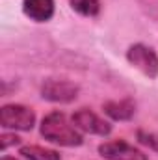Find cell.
I'll list each match as a JSON object with an SVG mask.
<instances>
[{
  "mask_svg": "<svg viewBox=\"0 0 158 160\" xmlns=\"http://www.w3.org/2000/svg\"><path fill=\"white\" fill-rule=\"evenodd\" d=\"M41 136L52 143L63 147H78L84 142V136L75 127V123L67 119L63 112H50L41 121Z\"/></svg>",
  "mask_w": 158,
  "mask_h": 160,
  "instance_id": "1",
  "label": "cell"
},
{
  "mask_svg": "<svg viewBox=\"0 0 158 160\" xmlns=\"http://www.w3.org/2000/svg\"><path fill=\"white\" fill-rule=\"evenodd\" d=\"M0 125L13 130H32L36 125V114L22 104H4L0 108Z\"/></svg>",
  "mask_w": 158,
  "mask_h": 160,
  "instance_id": "2",
  "label": "cell"
},
{
  "mask_svg": "<svg viewBox=\"0 0 158 160\" xmlns=\"http://www.w3.org/2000/svg\"><path fill=\"white\" fill-rule=\"evenodd\" d=\"M126 60L136 69H140L145 77H149V78H156L158 77V56L151 47H147L143 43L132 45L126 50Z\"/></svg>",
  "mask_w": 158,
  "mask_h": 160,
  "instance_id": "3",
  "label": "cell"
},
{
  "mask_svg": "<svg viewBox=\"0 0 158 160\" xmlns=\"http://www.w3.org/2000/svg\"><path fill=\"white\" fill-rule=\"evenodd\" d=\"M41 97L52 102H73L78 97V86L69 80L48 78L41 86Z\"/></svg>",
  "mask_w": 158,
  "mask_h": 160,
  "instance_id": "4",
  "label": "cell"
},
{
  "mask_svg": "<svg viewBox=\"0 0 158 160\" xmlns=\"http://www.w3.org/2000/svg\"><path fill=\"white\" fill-rule=\"evenodd\" d=\"M99 153L106 160H147V155L143 151H140L138 147H134V145H130L123 140L101 143Z\"/></svg>",
  "mask_w": 158,
  "mask_h": 160,
  "instance_id": "5",
  "label": "cell"
},
{
  "mask_svg": "<svg viewBox=\"0 0 158 160\" xmlns=\"http://www.w3.org/2000/svg\"><path fill=\"white\" fill-rule=\"evenodd\" d=\"M73 123L75 127L82 130V132H87V134H97V136H108L112 132V125L108 121L101 119L95 112L87 110V108H80L73 114Z\"/></svg>",
  "mask_w": 158,
  "mask_h": 160,
  "instance_id": "6",
  "label": "cell"
},
{
  "mask_svg": "<svg viewBox=\"0 0 158 160\" xmlns=\"http://www.w3.org/2000/svg\"><path fill=\"white\" fill-rule=\"evenodd\" d=\"M22 11L36 22H45L54 15V0H24Z\"/></svg>",
  "mask_w": 158,
  "mask_h": 160,
  "instance_id": "7",
  "label": "cell"
},
{
  "mask_svg": "<svg viewBox=\"0 0 158 160\" xmlns=\"http://www.w3.org/2000/svg\"><path fill=\"white\" fill-rule=\"evenodd\" d=\"M104 114L110 116L114 121H128L132 119L136 112V104L132 99H121V101H108L102 106Z\"/></svg>",
  "mask_w": 158,
  "mask_h": 160,
  "instance_id": "8",
  "label": "cell"
},
{
  "mask_svg": "<svg viewBox=\"0 0 158 160\" xmlns=\"http://www.w3.org/2000/svg\"><path fill=\"white\" fill-rule=\"evenodd\" d=\"M19 153L26 160H62L58 151L47 149V147H41V145H22Z\"/></svg>",
  "mask_w": 158,
  "mask_h": 160,
  "instance_id": "9",
  "label": "cell"
},
{
  "mask_svg": "<svg viewBox=\"0 0 158 160\" xmlns=\"http://www.w3.org/2000/svg\"><path fill=\"white\" fill-rule=\"evenodd\" d=\"M71 8L84 17H95L101 11V0H71Z\"/></svg>",
  "mask_w": 158,
  "mask_h": 160,
  "instance_id": "10",
  "label": "cell"
},
{
  "mask_svg": "<svg viewBox=\"0 0 158 160\" xmlns=\"http://www.w3.org/2000/svg\"><path fill=\"white\" fill-rule=\"evenodd\" d=\"M138 142L149 149H153L155 153H158V134L156 132H147V130H138Z\"/></svg>",
  "mask_w": 158,
  "mask_h": 160,
  "instance_id": "11",
  "label": "cell"
},
{
  "mask_svg": "<svg viewBox=\"0 0 158 160\" xmlns=\"http://www.w3.org/2000/svg\"><path fill=\"white\" fill-rule=\"evenodd\" d=\"M17 143H21V138L17 136V134H2L0 136V147H2V151H6L9 145H17Z\"/></svg>",
  "mask_w": 158,
  "mask_h": 160,
  "instance_id": "12",
  "label": "cell"
},
{
  "mask_svg": "<svg viewBox=\"0 0 158 160\" xmlns=\"http://www.w3.org/2000/svg\"><path fill=\"white\" fill-rule=\"evenodd\" d=\"M0 160H19V158H13V157H2Z\"/></svg>",
  "mask_w": 158,
  "mask_h": 160,
  "instance_id": "13",
  "label": "cell"
}]
</instances>
